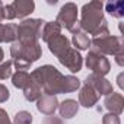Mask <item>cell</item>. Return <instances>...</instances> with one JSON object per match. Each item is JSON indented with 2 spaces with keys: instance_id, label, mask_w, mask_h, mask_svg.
Here are the masks:
<instances>
[{
  "instance_id": "obj_1",
  "label": "cell",
  "mask_w": 124,
  "mask_h": 124,
  "mask_svg": "<svg viewBox=\"0 0 124 124\" xmlns=\"http://www.w3.org/2000/svg\"><path fill=\"white\" fill-rule=\"evenodd\" d=\"M10 55L16 70L25 72L42 55V50L38 41H15L10 47Z\"/></svg>"
},
{
  "instance_id": "obj_2",
  "label": "cell",
  "mask_w": 124,
  "mask_h": 124,
  "mask_svg": "<svg viewBox=\"0 0 124 124\" xmlns=\"http://www.w3.org/2000/svg\"><path fill=\"white\" fill-rule=\"evenodd\" d=\"M31 79L35 83H38L41 86V89H44L45 95L55 96L57 93L63 92L64 76L51 64H45V66L37 67L31 73Z\"/></svg>"
},
{
  "instance_id": "obj_3",
  "label": "cell",
  "mask_w": 124,
  "mask_h": 124,
  "mask_svg": "<svg viewBox=\"0 0 124 124\" xmlns=\"http://www.w3.org/2000/svg\"><path fill=\"white\" fill-rule=\"evenodd\" d=\"M104 5L102 2H89L86 5H83L80 13H82V18H80V28L82 31L86 34H93L104 22Z\"/></svg>"
},
{
  "instance_id": "obj_4",
  "label": "cell",
  "mask_w": 124,
  "mask_h": 124,
  "mask_svg": "<svg viewBox=\"0 0 124 124\" xmlns=\"http://www.w3.org/2000/svg\"><path fill=\"white\" fill-rule=\"evenodd\" d=\"M55 22L61 28H66L67 31H70L73 35L83 32L80 28V23L78 21V6L75 3H66V5L61 6Z\"/></svg>"
},
{
  "instance_id": "obj_5",
  "label": "cell",
  "mask_w": 124,
  "mask_h": 124,
  "mask_svg": "<svg viewBox=\"0 0 124 124\" xmlns=\"http://www.w3.org/2000/svg\"><path fill=\"white\" fill-rule=\"evenodd\" d=\"M91 50L102 54V55H115L121 51H124V44L121 37H114V35H107L101 38H92L91 39Z\"/></svg>"
},
{
  "instance_id": "obj_6",
  "label": "cell",
  "mask_w": 124,
  "mask_h": 124,
  "mask_svg": "<svg viewBox=\"0 0 124 124\" xmlns=\"http://www.w3.org/2000/svg\"><path fill=\"white\" fill-rule=\"evenodd\" d=\"M42 19H25L18 25V41H38L41 38L42 26H44Z\"/></svg>"
},
{
  "instance_id": "obj_7",
  "label": "cell",
  "mask_w": 124,
  "mask_h": 124,
  "mask_svg": "<svg viewBox=\"0 0 124 124\" xmlns=\"http://www.w3.org/2000/svg\"><path fill=\"white\" fill-rule=\"evenodd\" d=\"M85 64L89 70H92L93 75H98V76H104L109 73L111 70V64H109V61L105 55L91 50L86 55V60H85Z\"/></svg>"
},
{
  "instance_id": "obj_8",
  "label": "cell",
  "mask_w": 124,
  "mask_h": 124,
  "mask_svg": "<svg viewBox=\"0 0 124 124\" xmlns=\"http://www.w3.org/2000/svg\"><path fill=\"white\" fill-rule=\"evenodd\" d=\"M58 61L64 67H67L72 73H78L80 72L82 66H83V58L80 55V53L75 48H70L61 58H58Z\"/></svg>"
},
{
  "instance_id": "obj_9",
  "label": "cell",
  "mask_w": 124,
  "mask_h": 124,
  "mask_svg": "<svg viewBox=\"0 0 124 124\" xmlns=\"http://www.w3.org/2000/svg\"><path fill=\"white\" fill-rule=\"evenodd\" d=\"M83 83H86V85H89L91 88H93L98 95H105V96H107V95H109L111 92H114L111 82H109L108 79H105L104 76H98V75H93V73H92V75H89V76L85 79Z\"/></svg>"
},
{
  "instance_id": "obj_10",
  "label": "cell",
  "mask_w": 124,
  "mask_h": 124,
  "mask_svg": "<svg viewBox=\"0 0 124 124\" xmlns=\"http://www.w3.org/2000/svg\"><path fill=\"white\" fill-rule=\"evenodd\" d=\"M47 44H48V50H50L57 58H61V57H63V55L72 48L69 38H66L64 35H57L55 38H53V39L48 41Z\"/></svg>"
},
{
  "instance_id": "obj_11",
  "label": "cell",
  "mask_w": 124,
  "mask_h": 124,
  "mask_svg": "<svg viewBox=\"0 0 124 124\" xmlns=\"http://www.w3.org/2000/svg\"><path fill=\"white\" fill-rule=\"evenodd\" d=\"M58 108V99L57 96H51V95H41L37 101V109L44 114V115H54V112Z\"/></svg>"
},
{
  "instance_id": "obj_12",
  "label": "cell",
  "mask_w": 124,
  "mask_h": 124,
  "mask_svg": "<svg viewBox=\"0 0 124 124\" xmlns=\"http://www.w3.org/2000/svg\"><path fill=\"white\" fill-rule=\"evenodd\" d=\"M99 99V95L96 93V91L93 88H91L89 85L83 83L79 92V105L85 107V108H92L96 105Z\"/></svg>"
},
{
  "instance_id": "obj_13",
  "label": "cell",
  "mask_w": 124,
  "mask_h": 124,
  "mask_svg": "<svg viewBox=\"0 0 124 124\" xmlns=\"http://www.w3.org/2000/svg\"><path fill=\"white\" fill-rule=\"evenodd\" d=\"M104 107L111 112V114H115V115H120L123 112V108H124V98L121 93H117V92H111L109 95L105 96L104 99Z\"/></svg>"
},
{
  "instance_id": "obj_14",
  "label": "cell",
  "mask_w": 124,
  "mask_h": 124,
  "mask_svg": "<svg viewBox=\"0 0 124 124\" xmlns=\"http://www.w3.org/2000/svg\"><path fill=\"white\" fill-rule=\"evenodd\" d=\"M13 12H15V19H23L28 15H31L35 9V3L32 0H15L13 3H10Z\"/></svg>"
},
{
  "instance_id": "obj_15",
  "label": "cell",
  "mask_w": 124,
  "mask_h": 124,
  "mask_svg": "<svg viewBox=\"0 0 124 124\" xmlns=\"http://www.w3.org/2000/svg\"><path fill=\"white\" fill-rule=\"evenodd\" d=\"M58 112H60V118H66V120H69V118H73L76 114H78V111H79V104H78V101H75V99H64L61 104H58Z\"/></svg>"
},
{
  "instance_id": "obj_16",
  "label": "cell",
  "mask_w": 124,
  "mask_h": 124,
  "mask_svg": "<svg viewBox=\"0 0 124 124\" xmlns=\"http://www.w3.org/2000/svg\"><path fill=\"white\" fill-rule=\"evenodd\" d=\"M18 39V25L16 23H0V42H15Z\"/></svg>"
},
{
  "instance_id": "obj_17",
  "label": "cell",
  "mask_w": 124,
  "mask_h": 124,
  "mask_svg": "<svg viewBox=\"0 0 124 124\" xmlns=\"http://www.w3.org/2000/svg\"><path fill=\"white\" fill-rule=\"evenodd\" d=\"M57 35H61V26H60L55 21H53V22H45L44 26H42V32H41L42 41L48 42V41H51L53 38H55Z\"/></svg>"
},
{
  "instance_id": "obj_18",
  "label": "cell",
  "mask_w": 124,
  "mask_h": 124,
  "mask_svg": "<svg viewBox=\"0 0 124 124\" xmlns=\"http://www.w3.org/2000/svg\"><path fill=\"white\" fill-rule=\"evenodd\" d=\"M42 95V89L38 83H35L32 79L29 80V83L23 88V96L26 101L29 102H34V101H38V98Z\"/></svg>"
},
{
  "instance_id": "obj_19",
  "label": "cell",
  "mask_w": 124,
  "mask_h": 124,
  "mask_svg": "<svg viewBox=\"0 0 124 124\" xmlns=\"http://www.w3.org/2000/svg\"><path fill=\"white\" fill-rule=\"evenodd\" d=\"M31 80V75L28 72H21L18 70L16 73H12V83L18 89H23Z\"/></svg>"
},
{
  "instance_id": "obj_20",
  "label": "cell",
  "mask_w": 124,
  "mask_h": 124,
  "mask_svg": "<svg viewBox=\"0 0 124 124\" xmlns=\"http://www.w3.org/2000/svg\"><path fill=\"white\" fill-rule=\"evenodd\" d=\"M80 86H82V82H80L78 78H75V76H72V75L64 76L63 92H61V93H70V92H75V91H78Z\"/></svg>"
},
{
  "instance_id": "obj_21",
  "label": "cell",
  "mask_w": 124,
  "mask_h": 124,
  "mask_svg": "<svg viewBox=\"0 0 124 124\" xmlns=\"http://www.w3.org/2000/svg\"><path fill=\"white\" fill-rule=\"evenodd\" d=\"M105 10L112 18H123L124 16V2H108L105 5Z\"/></svg>"
},
{
  "instance_id": "obj_22",
  "label": "cell",
  "mask_w": 124,
  "mask_h": 124,
  "mask_svg": "<svg viewBox=\"0 0 124 124\" xmlns=\"http://www.w3.org/2000/svg\"><path fill=\"white\" fill-rule=\"evenodd\" d=\"M72 42H73V45L76 47V50H88V48L91 47V39H89L88 34H85V32L75 34Z\"/></svg>"
},
{
  "instance_id": "obj_23",
  "label": "cell",
  "mask_w": 124,
  "mask_h": 124,
  "mask_svg": "<svg viewBox=\"0 0 124 124\" xmlns=\"http://www.w3.org/2000/svg\"><path fill=\"white\" fill-rule=\"evenodd\" d=\"M12 66H13L12 60L0 63V80H6L8 78L12 76Z\"/></svg>"
},
{
  "instance_id": "obj_24",
  "label": "cell",
  "mask_w": 124,
  "mask_h": 124,
  "mask_svg": "<svg viewBox=\"0 0 124 124\" xmlns=\"http://www.w3.org/2000/svg\"><path fill=\"white\" fill-rule=\"evenodd\" d=\"M13 124H32V114L28 111L16 112V115L13 118Z\"/></svg>"
},
{
  "instance_id": "obj_25",
  "label": "cell",
  "mask_w": 124,
  "mask_h": 124,
  "mask_svg": "<svg viewBox=\"0 0 124 124\" xmlns=\"http://www.w3.org/2000/svg\"><path fill=\"white\" fill-rule=\"evenodd\" d=\"M102 124H121V121H120L118 115L108 112V114H105L102 117Z\"/></svg>"
},
{
  "instance_id": "obj_26",
  "label": "cell",
  "mask_w": 124,
  "mask_h": 124,
  "mask_svg": "<svg viewBox=\"0 0 124 124\" xmlns=\"http://www.w3.org/2000/svg\"><path fill=\"white\" fill-rule=\"evenodd\" d=\"M42 124H64L63 118L55 117V115H48L42 120Z\"/></svg>"
},
{
  "instance_id": "obj_27",
  "label": "cell",
  "mask_w": 124,
  "mask_h": 124,
  "mask_svg": "<svg viewBox=\"0 0 124 124\" xmlns=\"http://www.w3.org/2000/svg\"><path fill=\"white\" fill-rule=\"evenodd\" d=\"M9 96H10V92H9V89H8L5 85H2V83H0V104L6 102V101L9 99Z\"/></svg>"
},
{
  "instance_id": "obj_28",
  "label": "cell",
  "mask_w": 124,
  "mask_h": 124,
  "mask_svg": "<svg viewBox=\"0 0 124 124\" xmlns=\"http://www.w3.org/2000/svg\"><path fill=\"white\" fill-rule=\"evenodd\" d=\"M0 124H12L10 120H9L8 112H6L3 108H0Z\"/></svg>"
},
{
  "instance_id": "obj_29",
  "label": "cell",
  "mask_w": 124,
  "mask_h": 124,
  "mask_svg": "<svg viewBox=\"0 0 124 124\" xmlns=\"http://www.w3.org/2000/svg\"><path fill=\"white\" fill-rule=\"evenodd\" d=\"M114 57H115V61H117V64L123 67V66H124V51H121V53L115 54Z\"/></svg>"
},
{
  "instance_id": "obj_30",
  "label": "cell",
  "mask_w": 124,
  "mask_h": 124,
  "mask_svg": "<svg viewBox=\"0 0 124 124\" xmlns=\"http://www.w3.org/2000/svg\"><path fill=\"white\" fill-rule=\"evenodd\" d=\"M5 19V6H3V3L0 2V22H2Z\"/></svg>"
},
{
  "instance_id": "obj_31",
  "label": "cell",
  "mask_w": 124,
  "mask_h": 124,
  "mask_svg": "<svg viewBox=\"0 0 124 124\" xmlns=\"http://www.w3.org/2000/svg\"><path fill=\"white\" fill-rule=\"evenodd\" d=\"M123 78H124V75H123V73H121V75H120V76H118V86H120V88H121V89H123V88H124V83H123Z\"/></svg>"
},
{
  "instance_id": "obj_32",
  "label": "cell",
  "mask_w": 124,
  "mask_h": 124,
  "mask_svg": "<svg viewBox=\"0 0 124 124\" xmlns=\"http://www.w3.org/2000/svg\"><path fill=\"white\" fill-rule=\"evenodd\" d=\"M3 58H5V53H3L2 47H0V63H2V61H3Z\"/></svg>"
}]
</instances>
